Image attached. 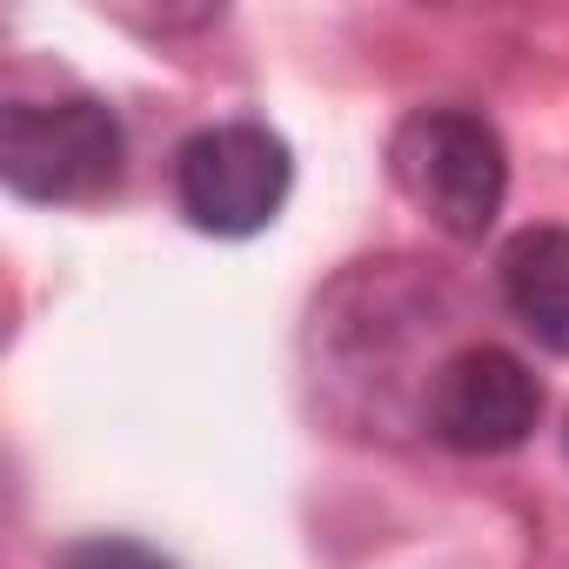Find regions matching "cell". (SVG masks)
Instances as JSON below:
<instances>
[{"mask_svg": "<svg viewBox=\"0 0 569 569\" xmlns=\"http://www.w3.org/2000/svg\"><path fill=\"white\" fill-rule=\"evenodd\" d=\"M389 174L449 241H482L509 194V148L469 108H416L389 141Z\"/></svg>", "mask_w": 569, "mask_h": 569, "instance_id": "1", "label": "cell"}, {"mask_svg": "<svg viewBox=\"0 0 569 569\" xmlns=\"http://www.w3.org/2000/svg\"><path fill=\"white\" fill-rule=\"evenodd\" d=\"M121 154H128L121 121L94 94L14 101L0 121V174L21 201H48V208L101 201L121 181Z\"/></svg>", "mask_w": 569, "mask_h": 569, "instance_id": "2", "label": "cell"}, {"mask_svg": "<svg viewBox=\"0 0 569 569\" xmlns=\"http://www.w3.org/2000/svg\"><path fill=\"white\" fill-rule=\"evenodd\" d=\"M296 188V154L261 121H214L174 148V201L201 234H261Z\"/></svg>", "mask_w": 569, "mask_h": 569, "instance_id": "3", "label": "cell"}, {"mask_svg": "<svg viewBox=\"0 0 569 569\" xmlns=\"http://www.w3.org/2000/svg\"><path fill=\"white\" fill-rule=\"evenodd\" d=\"M542 422V382L522 356L476 342L429 376V429L456 456H509Z\"/></svg>", "mask_w": 569, "mask_h": 569, "instance_id": "4", "label": "cell"}, {"mask_svg": "<svg viewBox=\"0 0 569 569\" xmlns=\"http://www.w3.org/2000/svg\"><path fill=\"white\" fill-rule=\"evenodd\" d=\"M502 302L509 316L549 349L569 356V228H522L502 248Z\"/></svg>", "mask_w": 569, "mask_h": 569, "instance_id": "5", "label": "cell"}, {"mask_svg": "<svg viewBox=\"0 0 569 569\" xmlns=\"http://www.w3.org/2000/svg\"><path fill=\"white\" fill-rule=\"evenodd\" d=\"M54 569H174V562L154 556V549L134 542V536H88V542H74Z\"/></svg>", "mask_w": 569, "mask_h": 569, "instance_id": "6", "label": "cell"}]
</instances>
